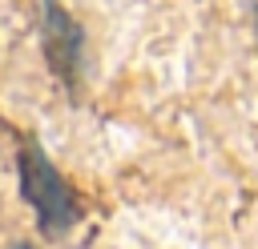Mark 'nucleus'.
Instances as JSON below:
<instances>
[{
	"instance_id": "f257e3e1",
	"label": "nucleus",
	"mask_w": 258,
	"mask_h": 249,
	"mask_svg": "<svg viewBox=\"0 0 258 249\" xmlns=\"http://www.w3.org/2000/svg\"><path fill=\"white\" fill-rule=\"evenodd\" d=\"M20 193L32 205V213H36V221H40V229L48 237H64L77 225V217H81L69 181L56 173V165L36 145L20 149Z\"/></svg>"
},
{
	"instance_id": "f03ea898",
	"label": "nucleus",
	"mask_w": 258,
	"mask_h": 249,
	"mask_svg": "<svg viewBox=\"0 0 258 249\" xmlns=\"http://www.w3.org/2000/svg\"><path fill=\"white\" fill-rule=\"evenodd\" d=\"M40 12H44V52H48L52 68H56L64 80H73V76L81 72V60H85V36H81L77 20H73L56 0H44Z\"/></svg>"
},
{
	"instance_id": "7ed1b4c3",
	"label": "nucleus",
	"mask_w": 258,
	"mask_h": 249,
	"mask_svg": "<svg viewBox=\"0 0 258 249\" xmlns=\"http://www.w3.org/2000/svg\"><path fill=\"white\" fill-rule=\"evenodd\" d=\"M16 249H28V245H16Z\"/></svg>"
}]
</instances>
